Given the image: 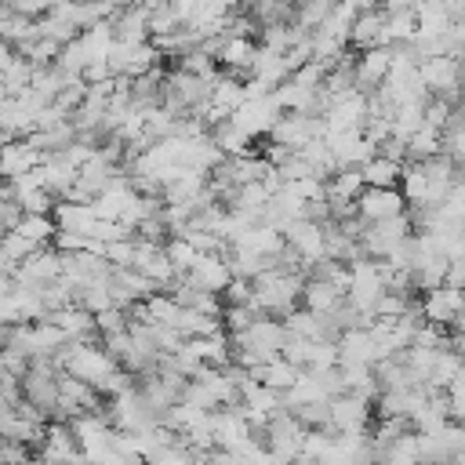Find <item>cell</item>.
<instances>
[{
  "mask_svg": "<svg viewBox=\"0 0 465 465\" xmlns=\"http://www.w3.org/2000/svg\"><path fill=\"white\" fill-rule=\"evenodd\" d=\"M403 193L396 185H363L356 196V211L363 222H378V218H392L403 211Z\"/></svg>",
  "mask_w": 465,
  "mask_h": 465,
  "instance_id": "6da1fadb",
  "label": "cell"
},
{
  "mask_svg": "<svg viewBox=\"0 0 465 465\" xmlns=\"http://www.w3.org/2000/svg\"><path fill=\"white\" fill-rule=\"evenodd\" d=\"M461 305H465V291L454 287V283H440V287H429V291H425V298H421V316L432 320V323L450 327V323L458 320Z\"/></svg>",
  "mask_w": 465,
  "mask_h": 465,
  "instance_id": "7a4b0ae2",
  "label": "cell"
}]
</instances>
